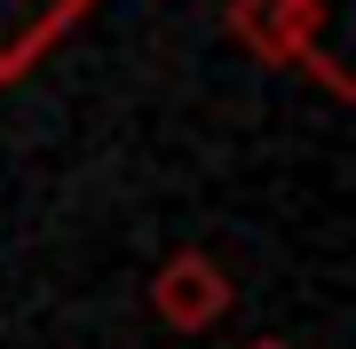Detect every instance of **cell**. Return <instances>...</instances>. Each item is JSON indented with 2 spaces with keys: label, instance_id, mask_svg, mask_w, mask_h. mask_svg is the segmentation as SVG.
I'll use <instances>...</instances> for the list:
<instances>
[{
  "label": "cell",
  "instance_id": "6da1fadb",
  "mask_svg": "<svg viewBox=\"0 0 356 349\" xmlns=\"http://www.w3.org/2000/svg\"><path fill=\"white\" fill-rule=\"evenodd\" d=\"M151 302H159V318H166V325L198 334V325H214V318L229 310V278H222L206 254H175V262L151 278Z\"/></svg>",
  "mask_w": 356,
  "mask_h": 349
},
{
  "label": "cell",
  "instance_id": "7a4b0ae2",
  "mask_svg": "<svg viewBox=\"0 0 356 349\" xmlns=\"http://www.w3.org/2000/svg\"><path fill=\"white\" fill-rule=\"evenodd\" d=\"M254 349H285V341H254Z\"/></svg>",
  "mask_w": 356,
  "mask_h": 349
}]
</instances>
